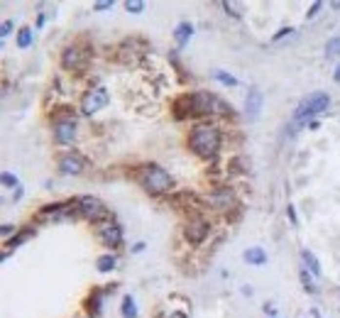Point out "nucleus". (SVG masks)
<instances>
[{
  "label": "nucleus",
  "instance_id": "72a5a7b5",
  "mask_svg": "<svg viewBox=\"0 0 340 318\" xmlns=\"http://www.w3.org/2000/svg\"><path fill=\"white\" fill-rule=\"evenodd\" d=\"M289 218H291V220H294V223H296V220H299V218H296V213H294V208H291V206H289Z\"/></svg>",
  "mask_w": 340,
  "mask_h": 318
},
{
  "label": "nucleus",
  "instance_id": "412c9836",
  "mask_svg": "<svg viewBox=\"0 0 340 318\" xmlns=\"http://www.w3.org/2000/svg\"><path fill=\"white\" fill-rule=\"evenodd\" d=\"M213 76H216V79H218V81H220L223 86H228V88L238 86V79H235V76H230V74H228V71H223V69H218V71H216Z\"/></svg>",
  "mask_w": 340,
  "mask_h": 318
},
{
  "label": "nucleus",
  "instance_id": "f3484780",
  "mask_svg": "<svg viewBox=\"0 0 340 318\" xmlns=\"http://www.w3.org/2000/svg\"><path fill=\"white\" fill-rule=\"evenodd\" d=\"M301 259L306 262V269H308L313 277H320V264H318V259H316V255H313L311 250H301Z\"/></svg>",
  "mask_w": 340,
  "mask_h": 318
},
{
  "label": "nucleus",
  "instance_id": "1a4fd4ad",
  "mask_svg": "<svg viewBox=\"0 0 340 318\" xmlns=\"http://www.w3.org/2000/svg\"><path fill=\"white\" fill-rule=\"evenodd\" d=\"M98 238H100V242L108 245V247H120V242H122V230H120V225H118L115 220H103V223L98 225Z\"/></svg>",
  "mask_w": 340,
  "mask_h": 318
},
{
  "label": "nucleus",
  "instance_id": "473e14b6",
  "mask_svg": "<svg viewBox=\"0 0 340 318\" xmlns=\"http://www.w3.org/2000/svg\"><path fill=\"white\" fill-rule=\"evenodd\" d=\"M37 27H40V30L44 27V15H40V18H37Z\"/></svg>",
  "mask_w": 340,
  "mask_h": 318
},
{
  "label": "nucleus",
  "instance_id": "f03ea898",
  "mask_svg": "<svg viewBox=\"0 0 340 318\" xmlns=\"http://www.w3.org/2000/svg\"><path fill=\"white\" fill-rule=\"evenodd\" d=\"M186 142H189L191 152L199 154L201 159H213L220 152L223 137H220V130L216 125H194Z\"/></svg>",
  "mask_w": 340,
  "mask_h": 318
},
{
  "label": "nucleus",
  "instance_id": "5701e85b",
  "mask_svg": "<svg viewBox=\"0 0 340 318\" xmlns=\"http://www.w3.org/2000/svg\"><path fill=\"white\" fill-rule=\"evenodd\" d=\"M301 284H303V289H306L308 294H316V284H313V279H311V272H308V269H301Z\"/></svg>",
  "mask_w": 340,
  "mask_h": 318
},
{
  "label": "nucleus",
  "instance_id": "423d86ee",
  "mask_svg": "<svg viewBox=\"0 0 340 318\" xmlns=\"http://www.w3.org/2000/svg\"><path fill=\"white\" fill-rule=\"evenodd\" d=\"M74 203H76V213L81 218H86V220H100L108 213L105 211V203L100 199H96V196H81Z\"/></svg>",
  "mask_w": 340,
  "mask_h": 318
},
{
  "label": "nucleus",
  "instance_id": "2f4dec72",
  "mask_svg": "<svg viewBox=\"0 0 340 318\" xmlns=\"http://www.w3.org/2000/svg\"><path fill=\"white\" fill-rule=\"evenodd\" d=\"M13 230H15V228H13V225H5V228H3V235H5V238H8V235H13Z\"/></svg>",
  "mask_w": 340,
  "mask_h": 318
},
{
  "label": "nucleus",
  "instance_id": "aec40b11",
  "mask_svg": "<svg viewBox=\"0 0 340 318\" xmlns=\"http://www.w3.org/2000/svg\"><path fill=\"white\" fill-rule=\"evenodd\" d=\"M115 264H118V259H115L113 255H103V257L98 259V272H113Z\"/></svg>",
  "mask_w": 340,
  "mask_h": 318
},
{
  "label": "nucleus",
  "instance_id": "bb28decb",
  "mask_svg": "<svg viewBox=\"0 0 340 318\" xmlns=\"http://www.w3.org/2000/svg\"><path fill=\"white\" fill-rule=\"evenodd\" d=\"M10 32H13V22H10V20H5V22H3V27H0V37L5 40Z\"/></svg>",
  "mask_w": 340,
  "mask_h": 318
},
{
  "label": "nucleus",
  "instance_id": "f257e3e1",
  "mask_svg": "<svg viewBox=\"0 0 340 318\" xmlns=\"http://www.w3.org/2000/svg\"><path fill=\"white\" fill-rule=\"evenodd\" d=\"M177 115L181 120H189V118H228V115H233V108L223 98H218L208 91H199V93H186L177 100Z\"/></svg>",
  "mask_w": 340,
  "mask_h": 318
},
{
  "label": "nucleus",
  "instance_id": "393cba45",
  "mask_svg": "<svg viewBox=\"0 0 340 318\" xmlns=\"http://www.w3.org/2000/svg\"><path fill=\"white\" fill-rule=\"evenodd\" d=\"M125 10L137 15V13H142V10H144V3H135V0H127V3H125Z\"/></svg>",
  "mask_w": 340,
  "mask_h": 318
},
{
  "label": "nucleus",
  "instance_id": "f704fd0d",
  "mask_svg": "<svg viewBox=\"0 0 340 318\" xmlns=\"http://www.w3.org/2000/svg\"><path fill=\"white\" fill-rule=\"evenodd\" d=\"M169 318H186V313H172Z\"/></svg>",
  "mask_w": 340,
  "mask_h": 318
},
{
  "label": "nucleus",
  "instance_id": "7ed1b4c3",
  "mask_svg": "<svg viewBox=\"0 0 340 318\" xmlns=\"http://www.w3.org/2000/svg\"><path fill=\"white\" fill-rule=\"evenodd\" d=\"M142 186L149 194H166L174 189V177L166 169H161L159 164H144L142 167Z\"/></svg>",
  "mask_w": 340,
  "mask_h": 318
},
{
  "label": "nucleus",
  "instance_id": "c9c22d12",
  "mask_svg": "<svg viewBox=\"0 0 340 318\" xmlns=\"http://www.w3.org/2000/svg\"><path fill=\"white\" fill-rule=\"evenodd\" d=\"M333 79H335V81H340V66L335 69V74H333Z\"/></svg>",
  "mask_w": 340,
  "mask_h": 318
},
{
  "label": "nucleus",
  "instance_id": "c85d7f7f",
  "mask_svg": "<svg viewBox=\"0 0 340 318\" xmlns=\"http://www.w3.org/2000/svg\"><path fill=\"white\" fill-rule=\"evenodd\" d=\"M223 8H225V13H228V15L240 18V10H235V5H233V3H223Z\"/></svg>",
  "mask_w": 340,
  "mask_h": 318
},
{
  "label": "nucleus",
  "instance_id": "39448f33",
  "mask_svg": "<svg viewBox=\"0 0 340 318\" xmlns=\"http://www.w3.org/2000/svg\"><path fill=\"white\" fill-rule=\"evenodd\" d=\"M105 105H108V93H105V88L93 86V88H88V91L83 93L79 110H81L83 115H96V113H98L100 108H105Z\"/></svg>",
  "mask_w": 340,
  "mask_h": 318
},
{
  "label": "nucleus",
  "instance_id": "4468645a",
  "mask_svg": "<svg viewBox=\"0 0 340 318\" xmlns=\"http://www.w3.org/2000/svg\"><path fill=\"white\" fill-rule=\"evenodd\" d=\"M208 201H211L213 208H228V206L235 203V194H233L230 189H218V191H213V194L208 196Z\"/></svg>",
  "mask_w": 340,
  "mask_h": 318
},
{
  "label": "nucleus",
  "instance_id": "9b49d317",
  "mask_svg": "<svg viewBox=\"0 0 340 318\" xmlns=\"http://www.w3.org/2000/svg\"><path fill=\"white\" fill-rule=\"evenodd\" d=\"M76 130H79V125H76L74 118H64V120H59V122L54 125V139H57V144H61V147L71 144L74 137H76Z\"/></svg>",
  "mask_w": 340,
  "mask_h": 318
},
{
  "label": "nucleus",
  "instance_id": "20e7f679",
  "mask_svg": "<svg viewBox=\"0 0 340 318\" xmlns=\"http://www.w3.org/2000/svg\"><path fill=\"white\" fill-rule=\"evenodd\" d=\"M330 105V96L325 91H316V93H308L294 110V122H303V120H313L318 113L328 110Z\"/></svg>",
  "mask_w": 340,
  "mask_h": 318
},
{
  "label": "nucleus",
  "instance_id": "f8f14e48",
  "mask_svg": "<svg viewBox=\"0 0 340 318\" xmlns=\"http://www.w3.org/2000/svg\"><path fill=\"white\" fill-rule=\"evenodd\" d=\"M74 208H76V203H54V206H47V208H42L40 213H37V218H44V220H52V223H59L61 218H69L71 213H74Z\"/></svg>",
  "mask_w": 340,
  "mask_h": 318
},
{
  "label": "nucleus",
  "instance_id": "dca6fc26",
  "mask_svg": "<svg viewBox=\"0 0 340 318\" xmlns=\"http://www.w3.org/2000/svg\"><path fill=\"white\" fill-rule=\"evenodd\" d=\"M194 35V25L191 22H181L177 30H174V40H177V44H179V49L189 42V37Z\"/></svg>",
  "mask_w": 340,
  "mask_h": 318
},
{
  "label": "nucleus",
  "instance_id": "a211bd4d",
  "mask_svg": "<svg viewBox=\"0 0 340 318\" xmlns=\"http://www.w3.org/2000/svg\"><path fill=\"white\" fill-rule=\"evenodd\" d=\"M325 57H328V59L340 57V35H335V37H330V40L325 42Z\"/></svg>",
  "mask_w": 340,
  "mask_h": 318
},
{
  "label": "nucleus",
  "instance_id": "9d476101",
  "mask_svg": "<svg viewBox=\"0 0 340 318\" xmlns=\"http://www.w3.org/2000/svg\"><path fill=\"white\" fill-rule=\"evenodd\" d=\"M83 169H86V159H83L81 154L69 152V154H61V157H59V172H61V174L79 177Z\"/></svg>",
  "mask_w": 340,
  "mask_h": 318
},
{
  "label": "nucleus",
  "instance_id": "4be33fe9",
  "mask_svg": "<svg viewBox=\"0 0 340 318\" xmlns=\"http://www.w3.org/2000/svg\"><path fill=\"white\" fill-rule=\"evenodd\" d=\"M32 44V32H30V27H22L20 32H18V47H30Z\"/></svg>",
  "mask_w": 340,
  "mask_h": 318
},
{
  "label": "nucleus",
  "instance_id": "cd10ccee",
  "mask_svg": "<svg viewBox=\"0 0 340 318\" xmlns=\"http://www.w3.org/2000/svg\"><path fill=\"white\" fill-rule=\"evenodd\" d=\"M320 8H323V3H320V0H318V3H313V5H311V10H308V15H306V18L311 20L313 15H318V13H320Z\"/></svg>",
  "mask_w": 340,
  "mask_h": 318
},
{
  "label": "nucleus",
  "instance_id": "6ab92c4d",
  "mask_svg": "<svg viewBox=\"0 0 340 318\" xmlns=\"http://www.w3.org/2000/svg\"><path fill=\"white\" fill-rule=\"evenodd\" d=\"M122 316L125 318H137V308H135V298L130 294L122 296Z\"/></svg>",
  "mask_w": 340,
  "mask_h": 318
},
{
  "label": "nucleus",
  "instance_id": "c756f323",
  "mask_svg": "<svg viewBox=\"0 0 340 318\" xmlns=\"http://www.w3.org/2000/svg\"><path fill=\"white\" fill-rule=\"evenodd\" d=\"M113 5V0H105V3H96V10H108Z\"/></svg>",
  "mask_w": 340,
  "mask_h": 318
},
{
  "label": "nucleus",
  "instance_id": "b1692460",
  "mask_svg": "<svg viewBox=\"0 0 340 318\" xmlns=\"http://www.w3.org/2000/svg\"><path fill=\"white\" fill-rule=\"evenodd\" d=\"M3 186H5V189H20V181H18V177H15V174L3 172Z\"/></svg>",
  "mask_w": 340,
  "mask_h": 318
},
{
  "label": "nucleus",
  "instance_id": "0eeeda50",
  "mask_svg": "<svg viewBox=\"0 0 340 318\" xmlns=\"http://www.w3.org/2000/svg\"><path fill=\"white\" fill-rule=\"evenodd\" d=\"M208 233H211V223H208L206 218H201V216H194V218L184 225V238H186V242H191V245H201V242L208 238Z\"/></svg>",
  "mask_w": 340,
  "mask_h": 318
},
{
  "label": "nucleus",
  "instance_id": "ddd939ff",
  "mask_svg": "<svg viewBox=\"0 0 340 318\" xmlns=\"http://www.w3.org/2000/svg\"><path fill=\"white\" fill-rule=\"evenodd\" d=\"M260 113H262V91L255 86V88L247 91V98H245V115H247V120H255Z\"/></svg>",
  "mask_w": 340,
  "mask_h": 318
},
{
  "label": "nucleus",
  "instance_id": "2eb2a0df",
  "mask_svg": "<svg viewBox=\"0 0 340 318\" xmlns=\"http://www.w3.org/2000/svg\"><path fill=\"white\" fill-rule=\"evenodd\" d=\"M242 259H245L247 264H255V267H262V264L267 262V252H264L262 247H247V250L242 252Z\"/></svg>",
  "mask_w": 340,
  "mask_h": 318
},
{
  "label": "nucleus",
  "instance_id": "a878e982",
  "mask_svg": "<svg viewBox=\"0 0 340 318\" xmlns=\"http://www.w3.org/2000/svg\"><path fill=\"white\" fill-rule=\"evenodd\" d=\"M291 32H294V27H284V30H279V32L272 37V42H279V40H284V37H286V35H291Z\"/></svg>",
  "mask_w": 340,
  "mask_h": 318
},
{
  "label": "nucleus",
  "instance_id": "7c9ffc66",
  "mask_svg": "<svg viewBox=\"0 0 340 318\" xmlns=\"http://www.w3.org/2000/svg\"><path fill=\"white\" fill-rule=\"evenodd\" d=\"M20 199H22V186L15 189V194H13V201H20Z\"/></svg>",
  "mask_w": 340,
  "mask_h": 318
},
{
  "label": "nucleus",
  "instance_id": "6e6552de",
  "mask_svg": "<svg viewBox=\"0 0 340 318\" xmlns=\"http://www.w3.org/2000/svg\"><path fill=\"white\" fill-rule=\"evenodd\" d=\"M88 59H91L88 49H86V47H79V44L66 47V49H64V54H61V64H64V69H69V71L83 69V66L88 64Z\"/></svg>",
  "mask_w": 340,
  "mask_h": 318
}]
</instances>
